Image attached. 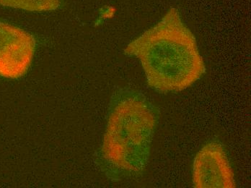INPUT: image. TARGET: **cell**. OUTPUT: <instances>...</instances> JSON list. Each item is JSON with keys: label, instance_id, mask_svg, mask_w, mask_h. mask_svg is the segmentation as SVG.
<instances>
[{"label": "cell", "instance_id": "2", "mask_svg": "<svg viewBox=\"0 0 251 188\" xmlns=\"http://www.w3.org/2000/svg\"><path fill=\"white\" fill-rule=\"evenodd\" d=\"M158 120L157 108L138 91L113 94L96 161L108 178L122 180L145 170Z\"/></svg>", "mask_w": 251, "mask_h": 188}, {"label": "cell", "instance_id": "3", "mask_svg": "<svg viewBox=\"0 0 251 188\" xmlns=\"http://www.w3.org/2000/svg\"><path fill=\"white\" fill-rule=\"evenodd\" d=\"M36 42L28 32L0 21V76L15 79L27 73Z\"/></svg>", "mask_w": 251, "mask_h": 188}, {"label": "cell", "instance_id": "4", "mask_svg": "<svg viewBox=\"0 0 251 188\" xmlns=\"http://www.w3.org/2000/svg\"><path fill=\"white\" fill-rule=\"evenodd\" d=\"M193 182L197 188H235V176L224 146L212 141L197 153L193 166Z\"/></svg>", "mask_w": 251, "mask_h": 188}, {"label": "cell", "instance_id": "5", "mask_svg": "<svg viewBox=\"0 0 251 188\" xmlns=\"http://www.w3.org/2000/svg\"><path fill=\"white\" fill-rule=\"evenodd\" d=\"M61 0H0V5L29 12H47L56 10Z\"/></svg>", "mask_w": 251, "mask_h": 188}, {"label": "cell", "instance_id": "1", "mask_svg": "<svg viewBox=\"0 0 251 188\" xmlns=\"http://www.w3.org/2000/svg\"><path fill=\"white\" fill-rule=\"evenodd\" d=\"M125 53L138 58L148 85L161 92L183 91L205 73L196 38L175 8L131 41Z\"/></svg>", "mask_w": 251, "mask_h": 188}]
</instances>
